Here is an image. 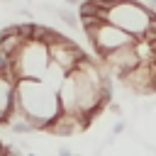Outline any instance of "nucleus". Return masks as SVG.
Masks as SVG:
<instances>
[{
  "mask_svg": "<svg viewBox=\"0 0 156 156\" xmlns=\"http://www.w3.org/2000/svg\"><path fill=\"white\" fill-rule=\"evenodd\" d=\"M66 76H68V71H63V68H61L58 63H54V61H51V66L46 68V73H44V78H41V80H44V83H46L49 88H54V90H58V88L63 85V80H66Z\"/></svg>",
  "mask_w": 156,
  "mask_h": 156,
  "instance_id": "0eeeda50",
  "label": "nucleus"
},
{
  "mask_svg": "<svg viewBox=\"0 0 156 156\" xmlns=\"http://www.w3.org/2000/svg\"><path fill=\"white\" fill-rule=\"evenodd\" d=\"M141 63L139 54H136V41L129 44V46H122V49H115L110 54L102 56V66L110 71V76H117V78H124L129 71H134L136 66Z\"/></svg>",
  "mask_w": 156,
  "mask_h": 156,
  "instance_id": "39448f33",
  "label": "nucleus"
},
{
  "mask_svg": "<svg viewBox=\"0 0 156 156\" xmlns=\"http://www.w3.org/2000/svg\"><path fill=\"white\" fill-rule=\"evenodd\" d=\"M27 156H37V154H27Z\"/></svg>",
  "mask_w": 156,
  "mask_h": 156,
  "instance_id": "2eb2a0df",
  "label": "nucleus"
},
{
  "mask_svg": "<svg viewBox=\"0 0 156 156\" xmlns=\"http://www.w3.org/2000/svg\"><path fill=\"white\" fill-rule=\"evenodd\" d=\"M73 156H78V154H73Z\"/></svg>",
  "mask_w": 156,
  "mask_h": 156,
  "instance_id": "dca6fc26",
  "label": "nucleus"
},
{
  "mask_svg": "<svg viewBox=\"0 0 156 156\" xmlns=\"http://www.w3.org/2000/svg\"><path fill=\"white\" fill-rule=\"evenodd\" d=\"M88 39H90V44H93V49L100 58L105 54L115 51V49H122V46H129V44L136 41V37H132L129 32H124L122 27H117L112 22H102L95 32L88 34Z\"/></svg>",
  "mask_w": 156,
  "mask_h": 156,
  "instance_id": "20e7f679",
  "label": "nucleus"
},
{
  "mask_svg": "<svg viewBox=\"0 0 156 156\" xmlns=\"http://www.w3.org/2000/svg\"><path fill=\"white\" fill-rule=\"evenodd\" d=\"M63 2H66V5H71V7H78L83 0H63Z\"/></svg>",
  "mask_w": 156,
  "mask_h": 156,
  "instance_id": "ddd939ff",
  "label": "nucleus"
},
{
  "mask_svg": "<svg viewBox=\"0 0 156 156\" xmlns=\"http://www.w3.org/2000/svg\"><path fill=\"white\" fill-rule=\"evenodd\" d=\"M56 156H73V151H71L68 146H58V151H56Z\"/></svg>",
  "mask_w": 156,
  "mask_h": 156,
  "instance_id": "f8f14e48",
  "label": "nucleus"
},
{
  "mask_svg": "<svg viewBox=\"0 0 156 156\" xmlns=\"http://www.w3.org/2000/svg\"><path fill=\"white\" fill-rule=\"evenodd\" d=\"M124 129H127V124H124V122H122V119H119V122H115V127H112V134H115V136H117V134H122V132H124Z\"/></svg>",
  "mask_w": 156,
  "mask_h": 156,
  "instance_id": "9d476101",
  "label": "nucleus"
},
{
  "mask_svg": "<svg viewBox=\"0 0 156 156\" xmlns=\"http://www.w3.org/2000/svg\"><path fill=\"white\" fill-rule=\"evenodd\" d=\"M151 10H154V12H156V0H151Z\"/></svg>",
  "mask_w": 156,
  "mask_h": 156,
  "instance_id": "4468645a",
  "label": "nucleus"
},
{
  "mask_svg": "<svg viewBox=\"0 0 156 156\" xmlns=\"http://www.w3.org/2000/svg\"><path fill=\"white\" fill-rule=\"evenodd\" d=\"M15 63V71L22 78H32V80H41L46 68L51 66V54H49V44H41V41H27L20 54L12 58Z\"/></svg>",
  "mask_w": 156,
  "mask_h": 156,
  "instance_id": "7ed1b4c3",
  "label": "nucleus"
},
{
  "mask_svg": "<svg viewBox=\"0 0 156 156\" xmlns=\"http://www.w3.org/2000/svg\"><path fill=\"white\" fill-rule=\"evenodd\" d=\"M58 20H61L66 27H71V29H76V27L80 24V17H78V12H76L71 5H61V7H58Z\"/></svg>",
  "mask_w": 156,
  "mask_h": 156,
  "instance_id": "6e6552de",
  "label": "nucleus"
},
{
  "mask_svg": "<svg viewBox=\"0 0 156 156\" xmlns=\"http://www.w3.org/2000/svg\"><path fill=\"white\" fill-rule=\"evenodd\" d=\"M107 110H110V112H112V115H117V117H119V115H122V107H119V105H117V102H107Z\"/></svg>",
  "mask_w": 156,
  "mask_h": 156,
  "instance_id": "9b49d317",
  "label": "nucleus"
},
{
  "mask_svg": "<svg viewBox=\"0 0 156 156\" xmlns=\"http://www.w3.org/2000/svg\"><path fill=\"white\" fill-rule=\"evenodd\" d=\"M17 100H20V107H22V117L34 129L49 132L51 122L61 115L58 90L49 88L44 80L22 78L20 85H17Z\"/></svg>",
  "mask_w": 156,
  "mask_h": 156,
  "instance_id": "f257e3e1",
  "label": "nucleus"
},
{
  "mask_svg": "<svg viewBox=\"0 0 156 156\" xmlns=\"http://www.w3.org/2000/svg\"><path fill=\"white\" fill-rule=\"evenodd\" d=\"M154 17H156V12L149 10L146 5L134 2V0H122V2H117V5L110 10L107 22H112V24L122 27L124 32H129L132 37L141 39V37L149 32Z\"/></svg>",
  "mask_w": 156,
  "mask_h": 156,
  "instance_id": "f03ea898",
  "label": "nucleus"
},
{
  "mask_svg": "<svg viewBox=\"0 0 156 156\" xmlns=\"http://www.w3.org/2000/svg\"><path fill=\"white\" fill-rule=\"evenodd\" d=\"M7 127L12 129V134H29V132H37V129H34L27 119H12Z\"/></svg>",
  "mask_w": 156,
  "mask_h": 156,
  "instance_id": "1a4fd4ad",
  "label": "nucleus"
},
{
  "mask_svg": "<svg viewBox=\"0 0 156 156\" xmlns=\"http://www.w3.org/2000/svg\"><path fill=\"white\" fill-rule=\"evenodd\" d=\"M49 54H51V61L54 63H58L63 71H68V73H73L88 56H85V51L78 46V44H73L68 37L66 39H61V41H54V44H49Z\"/></svg>",
  "mask_w": 156,
  "mask_h": 156,
  "instance_id": "423d86ee",
  "label": "nucleus"
}]
</instances>
